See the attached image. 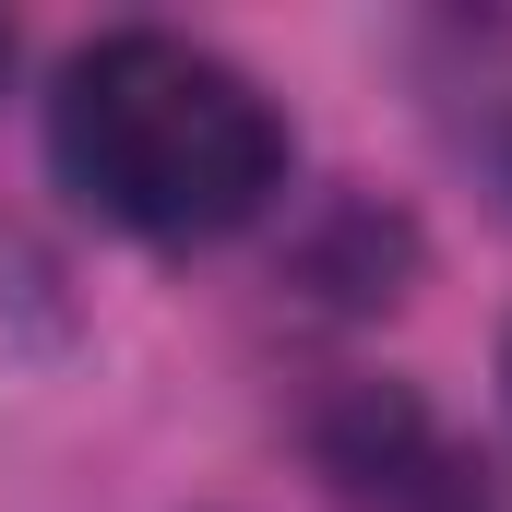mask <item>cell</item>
<instances>
[{"mask_svg": "<svg viewBox=\"0 0 512 512\" xmlns=\"http://www.w3.org/2000/svg\"><path fill=\"white\" fill-rule=\"evenodd\" d=\"M48 155L60 191L84 215H108L131 239H227L286 191V120L251 72L203 36L120 24L96 48L60 60L48 96Z\"/></svg>", "mask_w": 512, "mask_h": 512, "instance_id": "1", "label": "cell"}, {"mask_svg": "<svg viewBox=\"0 0 512 512\" xmlns=\"http://www.w3.org/2000/svg\"><path fill=\"white\" fill-rule=\"evenodd\" d=\"M429 96H441L453 143L512 179V12H465L429 36Z\"/></svg>", "mask_w": 512, "mask_h": 512, "instance_id": "2", "label": "cell"}, {"mask_svg": "<svg viewBox=\"0 0 512 512\" xmlns=\"http://www.w3.org/2000/svg\"><path fill=\"white\" fill-rule=\"evenodd\" d=\"M0 72H12V24H0Z\"/></svg>", "mask_w": 512, "mask_h": 512, "instance_id": "3", "label": "cell"}]
</instances>
